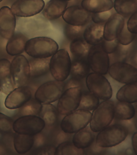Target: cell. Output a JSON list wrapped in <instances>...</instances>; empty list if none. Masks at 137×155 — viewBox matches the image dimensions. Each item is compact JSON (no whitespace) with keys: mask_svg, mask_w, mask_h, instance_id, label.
Segmentation results:
<instances>
[{"mask_svg":"<svg viewBox=\"0 0 137 155\" xmlns=\"http://www.w3.org/2000/svg\"><path fill=\"white\" fill-rule=\"evenodd\" d=\"M59 46L53 39L45 36L32 38L26 42L25 51L34 58H50L58 50Z\"/></svg>","mask_w":137,"mask_h":155,"instance_id":"obj_1","label":"cell"},{"mask_svg":"<svg viewBox=\"0 0 137 155\" xmlns=\"http://www.w3.org/2000/svg\"><path fill=\"white\" fill-rule=\"evenodd\" d=\"M128 133V128L123 125L115 124L109 125L98 132L96 144L104 148L113 147L124 141Z\"/></svg>","mask_w":137,"mask_h":155,"instance_id":"obj_2","label":"cell"},{"mask_svg":"<svg viewBox=\"0 0 137 155\" xmlns=\"http://www.w3.org/2000/svg\"><path fill=\"white\" fill-rule=\"evenodd\" d=\"M114 107L112 101L104 100L93 110L89 126L94 132L98 133L110 125L114 118Z\"/></svg>","mask_w":137,"mask_h":155,"instance_id":"obj_3","label":"cell"},{"mask_svg":"<svg viewBox=\"0 0 137 155\" xmlns=\"http://www.w3.org/2000/svg\"><path fill=\"white\" fill-rule=\"evenodd\" d=\"M71 64L68 52L65 49L58 50L50 59L49 68L51 76L56 81H65L70 74Z\"/></svg>","mask_w":137,"mask_h":155,"instance_id":"obj_4","label":"cell"},{"mask_svg":"<svg viewBox=\"0 0 137 155\" xmlns=\"http://www.w3.org/2000/svg\"><path fill=\"white\" fill-rule=\"evenodd\" d=\"M91 113L79 109L65 116L61 123V128L65 133L72 134L88 126Z\"/></svg>","mask_w":137,"mask_h":155,"instance_id":"obj_5","label":"cell"},{"mask_svg":"<svg viewBox=\"0 0 137 155\" xmlns=\"http://www.w3.org/2000/svg\"><path fill=\"white\" fill-rule=\"evenodd\" d=\"M86 78V86L89 91L101 100H109L111 98V86L103 75L92 72L89 74Z\"/></svg>","mask_w":137,"mask_h":155,"instance_id":"obj_6","label":"cell"},{"mask_svg":"<svg viewBox=\"0 0 137 155\" xmlns=\"http://www.w3.org/2000/svg\"><path fill=\"white\" fill-rule=\"evenodd\" d=\"M65 85L63 81H48L38 87L35 94V98L42 104L54 102L58 100L64 91Z\"/></svg>","mask_w":137,"mask_h":155,"instance_id":"obj_7","label":"cell"},{"mask_svg":"<svg viewBox=\"0 0 137 155\" xmlns=\"http://www.w3.org/2000/svg\"><path fill=\"white\" fill-rule=\"evenodd\" d=\"M45 127L43 120L38 116H21L13 123V130L15 133L35 135L41 133Z\"/></svg>","mask_w":137,"mask_h":155,"instance_id":"obj_8","label":"cell"},{"mask_svg":"<svg viewBox=\"0 0 137 155\" xmlns=\"http://www.w3.org/2000/svg\"><path fill=\"white\" fill-rule=\"evenodd\" d=\"M82 89L73 87L65 90L58 99L57 110L59 114L65 116L77 110L81 98Z\"/></svg>","mask_w":137,"mask_h":155,"instance_id":"obj_9","label":"cell"},{"mask_svg":"<svg viewBox=\"0 0 137 155\" xmlns=\"http://www.w3.org/2000/svg\"><path fill=\"white\" fill-rule=\"evenodd\" d=\"M87 60L90 68L94 72L103 75L108 73L110 65V58L109 54L102 49L100 45L90 47Z\"/></svg>","mask_w":137,"mask_h":155,"instance_id":"obj_10","label":"cell"},{"mask_svg":"<svg viewBox=\"0 0 137 155\" xmlns=\"http://www.w3.org/2000/svg\"><path fill=\"white\" fill-rule=\"evenodd\" d=\"M11 69L15 88L25 86L30 77L29 62L26 57L15 56L11 63Z\"/></svg>","mask_w":137,"mask_h":155,"instance_id":"obj_11","label":"cell"},{"mask_svg":"<svg viewBox=\"0 0 137 155\" xmlns=\"http://www.w3.org/2000/svg\"><path fill=\"white\" fill-rule=\"evenodd\" d=\"M108 72L111 77L120 83L126 84L137 82L136 68L126 62L113 63L109 66Z\"/></svg>","mask_w":137,"mask_h":155,"instance_id":"obj_12","label":"cell"},{"mask_svg":"<svg viewBox=\"0 0 137 155\" xmlns=\"http://www.w3.org/2000/svg\"><path fill=\"white\" fill-rule=\"evenodd\" d=\"M45 5L44 0H17L11 9L17 16L27 18L40 13Z\"/></svg>","mask_w":137,"mask_h":155,"instance_id":"obj_13","label":"cell"},{"mask_svg":"<svg viewBox=\"0 0 137 155\" xmlns=\"http://www.w3.org/2000/svg\"><path fill=\"white\" fill-rule=\"evenodd\" d=\"M92 13L81 6L74 5L66 8L62 17L67 24L74 26H85L91 21Z\"/></svg>","mask_w":137,"mask_h":155,"instance_id":"obj_14","label":"cell"},{"mask_svg":"<svg viewBox=\"0 0 137 155\" xmlns=\"http://www.w3.org/2000/svg\"><path fill=\"white\" fill-rule=\"evenodd\" d=\"M32 97V91L30 87L25 86L17 87L8 94L5 101V105L9 110L19 109Z\"/></svg>","mask_w":137,"mask_h":155,"instance_id":"obj_15","label":"cell"},{"mask_svg":"<svg viewBox=\"0 0 137 155\" xmlns=\"http://www.w3.org/2000/svg\"><path fill=\"white\" fill-rule=\"evenodd\" d=\"M16 25V18L8 6L0 8V36L9 40L14 35Z\"/></svg>","mask_w":137,"mask_h":155,"instance_id":"obj_16","label":"cell"},{"mask_svg":"<svg viewBox=\"0 0 137 155\" xmlns=\"http://www.w3.org/2000/svg\"><path fill=\"white\" fill-rule=\"evenodd\" d=\"M125 25L124 18L117 13H114L104 24L103 38L109 41L116 39Z\"/></svg>","mask_w":137,"mask_h":155,"instance_id":"obj_17","label":"cell"},{"mask_svg":"<svg viewBox=\"0 0 137 155\" xmlns=\"http://www.w3.org/2000/svg\"><path fill=\"white\" fill-rule=\"evenodd\" d=\"M0 88L5 94H8L15 88L11 69V62L8 59H0Z\"/></svg>","mask_w":137,"mask_h":155,"instance_id":"obj_18","label":"cell"},{"mask_svg":"<svg viewBox=\"0 0 137 155\" xmlns=\"http://www.w3.org/2000/svg\"><path fill=\"white\" fill-rule=\"evenodd\" d=\"M68 5V1L50 0L44 6L43 9V15L48 20H56L62 16Z\"/></svg>","mask_w":137,"mask_h":155,"instance_id":"obj_19","label":"cell"},{"mask_svg":"<svg viewBox=\"0 0 137 155\" xmlns=\"http://www.w3.org/2000/svg\"><path fill=\"white\" fill-rule=\"evenodd\" d=\"M95 139V132L90 126L76 132L73 138V143L76 147L81 149L88 148L93 143Z\"/></svg>","mask_w":137,"mask_h":155,"instance_id":"obj_20","label":"cell"},{"mask_svg":"<svg viewBox=\"0 0 137 155\" xmlns=\"http://www.w3.org/2000/svg\"><path fill=\"white\" fill-rule=\"evenodd\" d=\"M104 24L92 23L84 30L83 38L89 45H96L100 44L103 39Z\"/></svg>","mask_w":137,"mask_h":155,"instance_id":"obj_21","label":"cell"},{"mask_svg":"<svg viewBox=\"0 0 137 155\" xmlns=\"http://www.w3.org/2000/svg\"><path fill=\"white\" fill-rule=\"evenodd\" d=\"M8 41L6 50L9 55L16 56L22 54L25 51V47L28 39L21 33L15 34Z\"/></svg>","mask_w":137,"mask_h":155,"instance_id":"obj_22","label":"cell"},{"mask_svg":"<svg viewBox=\"0 0 137 155\" xmlns=\"http://www.w3.org/2000/svg\"><path fill=\"white\" fill-rule=\"evenodd\" d=\"M81 7L91 13H101L112 9V0H83Z\"/></svg>","mask_w":137,"mask_h":155,"instance_id":"obj_23","label":"cell"},{"mask_svg":"<svg viewBox=\"0 0 137 155\" xmlns=\"http://www.w3.org/2000/svg\"><path fill=\"white\" fill-rule=\"evenodd\" d=\"M90 69L87 59L74 58L71 61L70 74L73 78L82 80L89 74Z\"/></svg>","mask_w":137,"mask_h":155,"instance_id":"obj_24","label":"cell"},{"mask_svg":"<svg viewBox=\"0 0 137 155\" xmlns=\"http://www.w3.org/2000/svg\"><path fill=\"white\" fill-rule=\"evenodd\" d=\"M50 58H34L29 61L30 77L36 78L46 74L50 71Z\"/></svg>","mask_w":137,"mask_h":155,"instance_id":"obj_25","label":"cell"},{"mask_svg":"<svg viewBox=\"0 0 137 155\" xmlns=\"http://www.w3.org/2000/svg\"><path fill=\"white\" fill-rule=\"evenodd\" d=\"M34 135L15 133L14 138V149L18 153L24 154L34 146Z\"/></svg>","mask_w":137,"mask_h":155,"instance_id":"obj_26","label":"cell"},{"mask_svg":"<svg viewBox=\"0 0 137 155\" xmlns=\"http://www.w3.org/2000/svg\"><path fill=\"white\" fill-rule=\"evenodd\" d=\"M135 111L131 103L119 101L115 104L114 118L120 120L132 119L135 116Z\"/></svg>","mask_w":137,"mask_h":155,"instance_id":"obj_27","label":"cell"},{"mask_svg":"<svg viewBox=\"0 0 137 155\" xmlns=\"http://www.w3.org/2000/svg\"><path fill=\"white\" fill-rule=\"evenodd\" d=\"M116 98L120 101L131 103H136L137 100V83L126 84L119 89Z\"/></svg>","mask_w":137,"mask_h":155,"instance_id":"obj_28","label":"cell"},{"mask_svg":"<svg viewBox=\"0 0 137 155\" xmlns=\"http://www.w3.org/2000/svg\"><path fill=\"white\" fill-rule=\"evenodd\" d=\"M58 114L57 108L52 104H42L38 116L45 122V127H52L57 124Z\"/></svg>","mask_w":137,"mask_h":155,"instance_id":"obj_29","label":"cell"},{"mask_svg":"<svg viewBox=\"0 0 137 155\" xmlns=\"http://www.w3.org/2000/svg\"><path fill=\"white\" fill-rule=\"evenodd\" d=\"M114 7L118 14L127 18L137 12V2L136 0H115Z\"/></svg>","mask_w":137,"mask_h":155,"instance_id":"obj_30","label":"cell"},{"mask_svg":"<svg viewBox=\"0 0 137 155\" xmlns=\"http://www.w3.org/2000/svg\"><path fill=\"white\" fill-rule=\"evenodd\" d=\"M89 45L83 38L74 39L71 41L70 45V53L74 58L87 59Z\"/></svg>","mask_w":137,"mask_h":155,"instance_id":"obj_31","label":"cell"},{"mask_svg":"<svg viewBox=\"0 0 137 155\" xmlns=\"http://www.w3.org/2000/svg\"><path fill=\"white\" fill-rule=\"evenodd\" d=\"M99 99L89 91L82 93L78 108L91 111L94 110L99 104Z\"/></svg>","mask_w":137,"mask_h":155,"instance_id":"obj_32","label":"cell"},{"mask_svg":"<svg viewBox=\"0 0 137 155\" xmlns=\"http://www.w3.org/2000/svg\"><path fill=\"white\" fill-rule=\"evenodd\" d=\"M84 149L78 148L69 140L58 144L56 147V155H82L85 154Z\"/></svg>","mask_w":137,"mask_h":155,"instance_id":"obj_33","label":"cell"},{"mask_svg":"<svg viewBox=\"0 0 137 155\" xmlns=\"http://www.w3.org/2000/svg\"><path fill=\"white\" fill-rule=\"evenodd\" d=\"M41 104L36 99L32 98L26 103L19 110L20 116H38L42 107Z\"/></svg>","mask_w":137,"mask_h":155,"instance_id":"obj_34","label":"cell"},{"mask_svg":"<svg viewBox=\"0 0 137 155\" xmlns=\"http://www.w3.org/2000/svg\"><path fill=\"white\" fill-rule=\"evenodd\" d=\"M84 30L83 27L74 26L67 24L64 28L66 38L70 41L79 38H83Z\"/></svg>","mask_w":137,"mask_h":155,"instance_id":"obj_35","label":"cell"},{"mask_svg":"<svg viewBox=\"0 0 137 155\" xmlns=\"http://www.w3.org/2000/svg\"><path fill=\"white\" fill-rule=\"evenodd\" d=\"M136 35L132 33L127 30V26L125 25L122 31L118 36L117 40L120 45L127 46L131 44L135 38Z\"/></svg>","mask_w":137,"mask_h":155,"instance_id":"obj_36","label":"cell"},{"mask_svg":"<svg viewBox=\"0 0 137 155\" xmlns=\"http://www.w3.org/2000/svg\"><path fill=\"white\" fill-rule=\"evenodd\" d=\"M13 120L10 117L0 112V133L8 134L13 129Z\"/></svg>","mask_w":137,"mask_h":155,"instance_id":"obj_37","label":"cell"},{"mask_svg":"<svg viewBox=\"0 0 137 155\" xmlns=\"http://www.w3.org/2000/svg\"><path fill=\"white\" fill-rule=\"evenodd\" d=\"M114 13L112 10H111L101 13H92L91 20L95 24H104Z\"/></svg>","mask_w":137,"mask_h":155,"instance_id":"obj_38","label":"cell"},{"mask_svg":"<svg viewBox=\"0 0 137 155\" xmlns=\"http://www.w3.org/2000/svg\"><path fill=\"white\" fill-rule=\"evenodd\" d=\"M99 44L106 53L108 54H111L116 51L120 44L117 39L109 41H106L103 39Z\"/></svg>","mask_w":137,"mask_h":155,"instance_id":"obj_39","label":"cell"},{"mask_svg":"<svg viewBox=\"0 0 137 155\" xmlns=\"http://www.w3.org/2000/svg\"><path fill=\"white\" fill-rule=\"evenodd\" d=\"M128 45L123 46L120 44L116 51L111 54L114 55V57L115 56L116 62H125L127 59L129 53Z\"/></svg>","mask_w":137,"mask_h":155,"instance_id":"obj_40","label":"cell"},{"mask_svg":"<svg viewBox=\"0 0 137 155\" xmlns=\"http://www.w3.org/2000/svg\"><path fill=\"white\" fill-rule=\"evenodd\" d=\"M56 147L50 145H43L36 148L32 152V154L37 155H54L56 153Z\"/></svg>","mask_w":137,"mask_h":155,"instance_id":"obj_41","label":"cell"},{"mask_svg":"<svg viewBox=\"0 0 137 155\" xmlns=\"http://www.w3.org/2000/svg\"><path fill=\"white\" fill-rule=\"evenodd\" d=\"M127 28L132 33L137 34V12L129 17L127 23Z\"/></svg>","mask_w":137,"mask_h":155,"instance_id":"obj_42","label":"cell"},{"mask_svg":"<svg viewBox=\"0 0 137 155\" xmlns=\"http://www.w3.org/2000/svg\"><path fill=\"white\" fill-rule=\"evenodd\" d=\"M65 90L67 88H73V87H80L82 88L83 86L82 80L76 79L71 78L67 81V83H65Z\"/></svg>","mask_w":137,"mask_h":155,"instance_id":"obj_43","label":"cell"},{"mask_svg":"<svg viewBox=\"0 0 137 155\" xmlns=\"http://www.w3.org/2000/svg\"><path fill=\"white\" fill-rule=\"evenodd\" d=\"M40 133L34 135V145L36 148L42 146L44 145L45 143V138L42 134H41Z\"/></svg>","mask_w":137,"mask_h":155,"instance_id":"obj_44","label":"cell"},{"mask_svg":"<svg viewBox=\"0 0 137 155\" xmlns=\"http://www.w3.org/2000/svg\"><path fill=\"white\" fill-rule=\"evenodd\" d=\"M137 132H135L133 134L132 137V147H133V151L135 155L137 154Z\"/></svg>","mask_w":137,"mask_h":155,"instance_id":"obj_45","label":"cell"},{"mask_svg":"<svg viewBox=\"0 0 137 155\" xmlns=\"http://www.w3.org/2000/svg\"><path fill=\"white\" fill-rule=\"evenodd\" d=\"M6 154V150L3 145L0 144V155H4Z\"/></svg>","mask_w":137,"mask_h":155,"instance_id":"obj_46","label":"cell"},{"mask_svg":"<svg viewBox=\"0 0 137 155\" xmlns=\"http://www.w3.org/2000/svg\"><path fill=\"white\" fill-rule=\"evenodd\" d=\"M62 1H71V0H62Z\"/></svg>","mask_w":137,"mask_h":155,"instance_id":"obj_47","label":"cell"},{"mask_svg":"<svg viewBox=\"0 0 137 155\" xmlns=\"http://www.w3.org/2000/svg\"><path fill=\"white\" fill-rule=\"evenodd\" d=\"M3 1V0H0V2H2V1Z\"/></svg>","mask_w":137,"mask_h":155,"instance_id":"obj_48","label":"cell"},{"mask_svg":"<svg viewBox=\"0 0 137 155\" xmlns=\"http://www.w3.org/2000/svg\"><path fill=\"white\" fill-rule=\"evenodd\" d=\"M1 88H0V92H1Z\"/></svg>","mask_w":137,"mask_h":155,"instance_id":"obj_49","label":"cell"}]
</instances>
